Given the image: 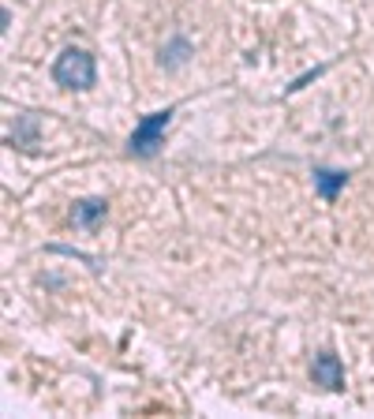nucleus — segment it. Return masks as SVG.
<instances>
[{"instance_id":"1","label":"nucleus","mask_w":374,"mask_h":419,"mask_svg":"<svg viewBox=\"0 0 374 419\" xmlns=\"http://www.w3.org/2000/svg\"><path fill=\"white\" fill-rule=\"evenodd\" d=\"M53 83L64 90H90L97 83V64L86 49H64L57 60H53Z\"/></svg>"},{"instance_id":"2","label":"nucleus","mask_w":374,"mask_h":419,"mask_svg":"<svg viewBox=\"0 0 374 419\" xmlns=\"http://www.w3.org/2000/svg\"><path fill=\"white\" fill-rule=\"evenodd\" d=\"M169 120H172V109H158V113L142 116L127 139V150L135 157H153L165 146V127H169Z\"/></svg>"},{"instance_id":"3","label":"nucleus","mask_w":374,"mask_h":419,"mask_svg":"<svg viewBox=\"0 0 374 419\" xmlns=\"http://www.w3.org/2000/svg\"><path fill=\"white\" fill-rule=\"evenodd\" d=\"M311 378H314V385H322L329 393L345 390V367H340V360L333 352H318L314 363H311Z\"/></svg>"},{"instance_id":"4","label":"nucleus","mask_w":374,"mask_h":419,"mask_svg":"<svg viewBox=\"0 0 374 419\" xmlns=\"http://www.w3.org/2000/svg\"><path fill=\"white\" fill-rule=\"evenodd\" d=\"M345 184H348V173H340V169H314V187L326 202H333Z\"/></svg>"},{"instance_id":"5","label":"nucleus","mask_w":374,"mask_h":419,"mask_svg":"<svg viewBox=\"0 0 374 419\" xmlns=\"http://www.w3.org/2000/svg\"><path fill=\"white\" fill-rule=\"evenodd\" d=\"M105 199H83V202H75V229H97V221L105 218Z\"/></svg>"},{"instance_id":"6","label":"nucleus","mask_w":374,"mask_h":419,"mask_svg":"<svg viewBox=\"0 0 374 419\" xmlns=\"http://www.w3.org/2000/svg\"><path fill=\"white\" fill-rule=\"evenodd\" d=\"M183 57H187V41H183V38H172L169 49H161V64H169V68L183 64Z\"/></svg>"}]
</instances>
